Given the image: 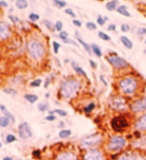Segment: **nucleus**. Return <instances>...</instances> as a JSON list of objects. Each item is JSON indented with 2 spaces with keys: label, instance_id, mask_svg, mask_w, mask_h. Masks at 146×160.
Instances as JSON below:
<instances>
[{
  "label": "nucleus",
  "instance_id": "obj_1",
  "mask_svg": "<svg viewBox=\"0 0 146 160\" xmlns=\"http://www.w3.org/2000/svg\"><path fill=\"white\" fill-rule=\"evenodd\" d=\"M118 88L126 97H135V95H137L141 88L140 80L137 77L132 75L124 76L118 81Z\"/></svg>",
  "mask_w": 146,
  "mask_h": 160
},
{
  "label": "nucleus",
  "instance_id": "obj_2",
  "mask_svg": "<svg viewBox=\"0 0 146 160\" xmlns=\"http://www.w3.org/2000/svg\"><path fill=\"white\" fill-rule=\"evenodd\" d=\"M80 89L79 81L75 79H68L64 82H62L59 89V93L65 99H70L75 97V95L78 93Z\"/></svg>",
  "mask_w": 146,
  "mask_h": 160
},
{
  "label": "nucleus",
  "instance_id": "obj_3",
  "mask_svg": "<svg viewBox=\"0 0 146 160\" xmlns=\"http://www.w3.org/2000/svg\"><path fill=\"white\" fill-rule=\"evenodd\" d=\"M127 146V139L122 135H114L109 138L106 144V149L109 152L118 153Z\"/></svg>",
  "mask_w": 146,
  "mask_h": 160
},
{
  "label": "nucleus",
  "instance_id": "obj_4",
  "mask_svg": "<svg viewBox=\"0 0 146 160\" xmlns=\"http://www.w3.org/2000/svg\"><path fill=\"white\" fill-rule=\"evenodd\" d=\"M27 52H28L31 58L35 61H39L45 54V48L40 42L36 39H30L27 42Z\"/></svg>",
  "mask_w": 146,
  "mask_h": 160
},
{
  "label": "nucleus",
  "instance_id": "obj_5",
  "mask_svg": "<svg viewBox=\"0 0 146 160\" xmlns=\"http://www.w3.org/2000/svg\"><path fill=\"white\" fill-rule=\"evenodd\" d=\"M111 129L116 133H121L128 129L130 126V122L125 115H116L114 116L110 121Z\"/></svg>",
  "mask_w": 146,
  "mask_h": 160
},
{
  "label": "nucleus",
  "instance_id": "obj_6",
  "mask_svg": "<svg viewBox=\"0 0 146 160\" xmlns=\"http://www.w3.org/2000/svg\"><path fill=\"white\" fill-rule=\"evenodd\" d=\"M129 110L134 115H140L146 112V96H138L129 103Z\"/></svg>",
  "mask_w": 146,
  "mask_h": 160
},
{
  "label": "nucleus",
  "instance_id": "obj_7",
  "mask_svg": "<svg viewBox=\"0 0 146 160\" xmlns=\"http://www.w3.org/2000/svg\"><path fill=\"white\" fill-rule=\"evenodd\" d=\"M106 59L114 68H116V70H118V71L126 70V68H129L128 62H127L125 58L119 57L117 53H113L112 56L110 54V56L106 57Z\"/></svg>",
  "mask_w": 146,
  "mask_h": 160
},
{
  "label": "nucleus",
  "instance_id": "obj_8",
  "mask_svg": "<svg viewBox=\"0 0 146 160\" xmlns=\"http://www.w3.org/2000/svg\"><path fill=\"white\" fill-rule=\"evenodd\" d=\"M109 106L115 111L122 112L127 110V108H129V104L124 96H114L109 102Z\"/></svg>",
  "mask_w": 146,
  "mask_h": 160
},
{
  "label": "nucleus",
  "instance_id": "obj_9",
  "mask_svg": "<svg viewBox=\"0 0 146 160\" xmlns=\"http://www.w3.org/2000/svg\"><path fill=\"white\" fill-rule=\"evenodd\" d=\"M116 160H146V153L141 150H127L119 154Z\"/></svg>",
  "mask_w": 146,
  "mask_h": 160
},
{
  "label": "nucleus",
  "instance_id": "obj_10",
  "mask_svg": "<svg viewBox=\"0 0 146 160\" xmlns=\"http://www.w3.org/2000/svg\"><path fill=\"white\" fill-rule=\"evenodd\" d=\"M102 141V136L99 134H93L85 137V138L81 141V146L83 148H92L95 146L99 145Z\"/></svg>",
  "mask_w": 146,
  "mask_h": 160
},
{
  "label": "nucleus",
  "instance_id": "obj_11",
  "mask_svg": "<svg viewBox=\"0 0 146 160\" xmlns=\"http://www.w3.org/2000/svg\"><path fill=\"white\" fill-rule=\"evenodd\" d=\"M83 160H104V155L101 150L93 148L85 152Z\"/></svg>",
  "mask_w": 146,
  "mask_h": 160
},
{
  "label": "nucleus",
  "instance_id": "obj_12",
  "mask_svg": "<svg viewBox=\"0 0 146 160\" xmlns=\"http://www.w3.org/2000/svg\"><path fill=\"white\" fill-rule=\"evenodd\" d=\"M18 135L21 139H28L30 137H32V131H31V128L28 125V123H20L19 127H18Z\"/></svg>",
  "mask_w": 146,
  "mask_h": 160
},
{
  "label": "nucleus",
  "instance_id": "obj_13",
  "mask_svg": "<svg viewBox=\"0 0 146 160\" xmlns=\"http://www.w3.org/2000/svg\"><path fill=\"white\" fill-rule=\"evenodd\" d=\"M134 128L136 131L146 132V112L143 114H140V115L135 119Z\"/></svg>",
  "mask_w": 146,
  "mask_h": 160
},
{
  "label": "nucleus",
  "instance_id": "obj_14",
  "mask_svg": "<svg viewBox=\"0 0 146 160\" xmlns=\"http://www.w3.org/2000/svg\"><path fill=\"white\" fill-rule=\"evenodd\" d=\"M10 34H11L10 26L7 23H5V22H0V39L5 40L10 36Z\"/></svg>",
  "mask_w": 146,
  "mask_h": 160
},
{
  "label": "nucleus",
  "instance_id": "obj_15",
  "mask_svg": "<svg viewBox=\"0 0 146 160\" xmlns=\"http://www.w3.org/2000/svg\"><path fill=\"white\" fill-rule=\"evenodd\" d=\"M55 160H77V156L74 152L63 151L57 155L55 157Z\"/></svg>",
  "mask_w": 146,
  "mask_h": 160
},
{
  "label": "nucleus",
  "instance_id": "obj_16",
  "mask_svg": "<svg viewBox=\"0 0 146 160\" xmlns=\"http://www.w3.org/2000/svg\"><path fill=\"white\" fill-rule=\"evenodd\" d=\"M119 39H120L121 43L124 45V48H126L127 49L133 48V42H131V39L129 38H127V36H125V35H121L119 38Z\"/></svg>",
  "mask_w": 146,
  "mask_h": 160
},
{
  "label": "nucleus",
  "instance_id": "obj_17",
  "mask_svg": "<svg viewBox=\"0 0 146 160\" xmlns=\"http://www.w3.org/2000/svg\"><path fill=\"white\" fill-rule=\"evenodd\" d=\"M105 6L108 11H115L119 6V1L118 0H111V1H108L106 3Z\"/></svg>",
  "mask_w": 146,
  "mask_h": 160
},
{
  "label": "nucleus",
  "instance_id": "obj_18",
  "mask_svg": "<svg viewBox=\"0 0 146 160\" xmlns=\"http://www.w3.org/2000/svg\"><path fill=\"white\" fill-rule=\"evenodd\" d=\"M71 65H72L73 68H74V71L77 72V74H79L80 76H82L83 78H85V79H87V80H88V76H87V74L85 72V71L83 70V68H82L81 67H79L75 62H71Z\"/></svg>",
  "mask_w": 146,
  "mask_h": 160
},
{
  "label": "nucleus",
  "instance_id": "obj_19",
  "mask_svg": "<svg viewBox=\"0 0 146 160\" xmlns=\"http://www.w3.org/2000/svg\"><path fill=\"white\" fill-rule=\"evenodd\" d=\"M116 11L119 13V14L125 16V17H131L130 12L128 11V9H127V6H125V5H119V6H118Z\"/></svg>",
  "mask_w": 146,
  "mask_h": 160
},
{
  "label": "nucleus",
  "instance_id": "obj_20",
  "mask_svg": "<svg viewBox=\"0 0 146 160\" xmlns=\"http://www.w3.org/2000/svg\"><path fill=\"white\" fill-rule=\"evenodd\" d=\"M90 47H91V52H92L97 58L102 57V51H101V48H100L99 45L92 43V44H90Z\"/></svg>",
  "mask_w": 146,
  "mask_h": 160
},
{
  "label": "nucleus",
  "instance_id": "obj_21",
  "mask_svg": "<svg viewBox=\"0 0 146 160\" xmlns=\"http://www.w3.org/2000/svg\"><path fill=\"white\" fill-rule=\"evenodd\" d=\"M0 110H1V112L3 113V115L5 116L6 118H8L9 120H10L11 122H14L15 121V118H14V116L12 115V114L8 111V110L3 106V105H0Z\"/></svg>",
  "mask_w": 146,
  "mask_h": 160
},
{
  "label": "nucleus",
  "instance_id": "obj_22",
  "mask_svg": "<svg viewBox=\"0 0 146 160\" xmlns=\"http://www.w3.org/2000/svg\"><path fill=\"white\" fill-rule=\"evenodd\" d=\"M24 99L27 102H29L30 104H34L38 101V97L34 94H26V95H24Z\"/></svg>",
  "mask_w": 146,
  "mask_h": 160
},
{
  "label": "nucleus",
  "instance_id": "obj_23",
  "mask_svg": "<svg viewBox=\"0 0 146 160\" xmlns=\"http://www.w3.org/2000/svg\"><path fill=\"white\" fill-rule=\"evenodd\" d=\"M15 4L18 9H25L28 7V1L27 0H17Z\"/></svg>",
  "mask_w": 146,
  "mask_h": 160
},
{
  "label": "nucleus",
  "instance_id": "obj_24",
  "mask_svg": "<svg viewBox=\"0 0 146 160\" xmlns=\"http://www.w3.org/2000/svg\"><path fill=\"white\" fill-rule=\"evenodd\" d=\"M77 40H78V42L82 45V47H83L84 48V49H85V51L86 52H87L89 54H91V52H91V47H90V45L89 44H87V43H86L85 42H84V40L83 39H82V38H77Z\"/></svg>",
  "mask_w": 146,
  "mask_h": 160
},
{
  "label": "nucleus",
  "instance_id": "obj_25",
  "mask_svg": "<svg viewBox=\"0 0 146 160\" xmlns=\"http://www.w3.org/2000/svg\"><path fill=\"white\" fill-rule=\"evenodd\" d=\"M10 120H9L8 118H6L5 116H2L0 117V127H3L5 128L7 126H9V124H10Z\"/></svg>",
  "mask_w": 146,
  "mask_h": 160
},
{
  "label": "nucleus",
  "instance_id": "obj_26",
  "mask_svg": "<svg viewBox=\"0 0 146 160\" xmlns=\"http://www.w3.org/2000/svg\"><path fill=\"white\" fill-rule=\"evenodd\" d=\"M71 134H72L71 130L63 129V130H61L60 132H59V137H60V138H68L69 136H71Z\"/></svg>",
  "mask_w": 146,
  "mask_h": 160
},
{
  "label": "nucleus",
  "instance_id": "obj_27",
  "mask_svg": "<svg viewBox=\"0 0 146 160\" xmlns=\"http://www.w3.org/2000/svg\"><path fill=\"white\" fill-rule=\"evenodd\" d=\"M98 36L101 39L105 40V42H110V40H111L110 36H109L108 34H106L105 32H103V31H99V32H98Z\"/></svg>",
  "mask_w": 146,
  "mask_h": 160
},
{
  "label": "nucleus",
  "instance_id": "obj_28",
  "mask_svg": "<svg viewBox=\"0 0 146 160\" xmlns=\"http://www.w3.org/2000/svg\"><path fill=\"white\" fill-rule=\"evenodd\" d=\"M106 20H108V18H107V17H103L102 15H98V16H97V20H96V22H97V23H98L100 26H103L104 24H105Z\"/></svg>",
  "mask_w": 146,
  "mask_h": 160
},
{
  "label": "nucleus",
  "instance_id": "obj_29",
  "mask_svg": "<svg viewBox=\"0 0 146 160\" xmlns=\"http://www.w3.org/2000/svg\"><path fill=\"white\" fill-rule=\"evenodd\" d=\"M15 141H16V137H15V135H13V134H7L6 138H5V142H6V143L10 144V143L15 142Z\"/></svg>",
  "mask_w": 146,
  "mask_h": 160
},
{
  "label": "nucleus",
  "instance_id": "obj_30",
  "mask_svg": "<svg viewBox=\"0 0 146 160\" xmlns=\"http://www.w3.org/2000/svg\"><path fill=\"white\" fill-rule=\"evenodd\" d=\"M54 28H55L56 31H59V32H61L62 29H63V22L58 20L56 21L55 23H54Z\"/></svg>",
  "mask_w": 146,
  "mask_h": 160
},
{
  "label": "nucleus",
  "instance_id": "obj_31",
  "mask_svg": "<svg viewBox=\"0 0 146 160\" xmlns=\"http://www.w3.org/2000/svg\"><path fill=\"white\" fill-rule=\"evenodd\" d=\"M94 109H95V104L94 103H90V104H88L87 106L84 108V112L86 114H87V113H91Z\"/></svg>",
  "mask_w": 146,
  "mask_h": 160
},
{
  "label": "nucleus",
  "instance_id": "obj_32",
  "mask_svg": "<svg viewBox=\"0 0 146 160\" xmlns=\"http://www.w3.org/2000/svg\"><path fill=\"white\" fill-rule=\"evenodd\" d=\"M53 4L54 5H56L57 8H63L66 6L67 2L66 1H60V0H55V1H53Z\"/></svg>",
  "mask_w": 146,
  "mask_h": 160
},
{
  "label": "nucleus",
  "instance_id": "obj_33",
  "mask_svg": "<svg viewBox=\"0 0 146 160\" xmlns=\"http://www.w3.org/2000/svg\"><path fill=\"white\" fill-rule=\"evenodd\" d=\"M41 84H42V80H41V79H36L33 82H31L30 87H32V88H37V87H40Z\"/></svg>",
  "mask_w": 146,
  "mask_h": 160
},
{
  "label": "nucleus",
  "instance_id": "obj_34",
  "mask_svg": "<svg viewBox=\"0 0 146 160\" xmlns=\"http://www.w3.org/2000/svg\"><path fill=\"white\" fill-rule=\"evenodd\" d=\"M3 92L5 93V94H8V95H10V96H14L17 94V91L14 90L13 88H7V89H4L3 90Z\"/></svg>",
  "mask_w": 146,
  "mask_h": 160
},
{
  "label": "nucleus",
  "instance_id": "obj_35",
  "mask_svg": "<svg viewBox=\"0 0 146 160\" xmlns=\"http://www.w3.org/2000/svg\"><path fill=\"white\" fill-rule=\"evenodd\" d=\"M86 27L89 29V30H95L97 28V25L94 23V22H92V21H88V22H86Z\"/></svg>",
  "mask_w": 146,
  "mask_h": 160
},
{
  "label": "nucleus",
  "instance_id": "obj_36",
  "mask_svg": "<svg viewBox=\"0 0 146 160\" xmlns=\"http://www.w3.org/2000/svg\"><path fill=\"white\" fill-rule=\"evenodd\" d=\"M136 33L139 36H144L146 35V27H138L137 30H136Z\"/></svg>",
  "mask_w": 146,
  "mask_h": 160
},
{
  "label": "nucleus",
  "instance_id": "obj_37",
  "mask_svg": "<svg viewBox=\"0 0 146 160\" xmlns=\"http://www.w3.org/2000/svg\"><path fill=\"white\" fill-rule=\"evenodd\" d=\"M38 110L41 112H45L47 111L48 109V104L47 103H41V104H38Z\"/></svg>",
  "mask_w": 146,
  "mask_h": 160
},
{
  "label": "nucleus",
  "instance_id": "obj_38",
  "mask_svg": "<svg viewBox=\"0 0 146 160\" xmlns=\"http://www.w3.org/2000/svg\"><path fill=\"white\" fill-rule=\"evenodd\" d=\"M54 113L57 114V115L61 116V117H66L67 116V112L64 111V110H61V109H55L54 110Z\"/></svg>",
  "mask_w": 146,
  "mask_h": 160
},
{
  "label": "nucleus",
  "instance_id": "obj_39",
  "mask_svg": "<svg viewBox=\"0 0 146 160\" xmlns=\"http://www.w3.org/2000/svg\"><path fill=\"white\" fill-rule=\"evenodd\" d=\"M120 29L122 32H128L130 30V25L127 24V23H122L121 26H120Z\"/></svg>",
  "mask_w": 146,
  "mask_h": 160
},
{
  "label": "nucleus",
  "instance_id": "obj_40",
  "mask_svg": "<svg viewBox=\"0 0 146 160\" xmlns=\"http://www.w3.org/2000/svg\"><path fill=\"white\" fill-rule=\"evenodd\" d=\"M43 22H44V25L46 26L49 30H51V31L55 30V28H54V24H53V23H51V22H50V21H48V20H44Z\"/></svg>",
  "mask_w": 146,
  "mask_h": 160
},
{
  "label": "nucleus",
  "instance_id": "obj_41",
  "mask_svg": "<svg viewBox=\"0 0 146 160\" xmlns=\"http://www.w3.org/2000/svg\"><path fill=\"white\" fill-rule=\"evenodd\" d=\"M52 45H53V52L55 54H57L59 52V48H60V44H59L57 42H52Z\"/></svg>",
  "mask_w": 146,
  "mask_h": 160
},
{
  "label": "nucleus",
  "instance_id": "obj_42",
  "mask_svg": "<svg viewBox=\"0 0 146 160\" xmlns=\"http://www.w3.org/2000/svg\"><path fill=\"white\" fill-rule=\"evenodd\" d=\"M39 18H40L39 15L36 14V13H30V14H29V19L31 21H37Z\"/></svg>",
  "mask_w": 146,
  "mask_h": 160
},
{
  "label": "nucleus",
  "instance_id": "obj_43",
  "mask_svg": "<svg viewBox=\"0 0 146 160\" xmlns=\"http://www.w3.org/2000/svg\"><path fill=\"white\" fill-rule=\"evenodd\" d=\"M65 13H66V14H68V15H70V16L73 17V18H74V17L76 16V14L74 13V11H73L71 8H66V9H65Z\"/></svg>",
  "mask_w": 146,
  "mask_h": 160
},
{
  "label": "nucleus",
  "instance_id": "obj_44",
  "mask_svg": "<svg viewBox=\"0 0 146 160\" xmlns=\"http://www.w3.org/2000/svg\"><path fill=\"white\" fill-rule=\"evenodd\" d=\"M59 38H60L62 40H64V39H67L68 38V33L66 32V31H61L60 33H59Z\"/></svg>",
  "mask_w": 146,
  "mask_h": 160
},
{
  "label": "nucleus",
  "instance_id": "obj_45",
  "mask_svg": "<svg viewBox=\"0 0 146 160\" xmlns=\"http://www.w3.org/2000/svg\"><path fill=\"white\" fill-rule=\"evenodd\" d=\"M9 19H10L12 21V23H17L18 21H19V18H18L17 16H14V15H9Z\"/></svg>",
  "mask_w": 146,
  "mask_h": 160
},
{
  "label": "nucleus",
  "instance_id": "obj_46",
  "mask_svg": "<svg viewBox=\"0 0 146 160\" xmlns=\"http://www.w3.org/2000/svg\"><path fill=\"white\" fill-rule=\"evenodd\" d=\"M107 29H108L109 31H115V30H116V25L114 24V23L109 24L108 27H107Z\"/></svg>",
  "mask_w": 146,
  "mask_h": 160
},
{
  "label": "nucleus",
  "instance_id": "obj_47",
  "mask_svg": "<svg viewBox=\"0 0 146 160\" xmlns=\"http://www.w3.org/2000/svg\"><path fill=\"white\" fill-rule=\"evenodd\" d=\"M62 42H64V43H68V44H74V45H76V47H77V43H76L75 42H73V40L69 39V38H67V39L62 40Z\"/></svg>",
  "mask_w": 146,
  "mask_h": 160
},
{
  "label": "nucleus",
  "instance_id": "obj_48",
  "mask_svg": "<svg viewBox=\"0 0 146 160\" xmlns=\"http://www.w3.org/2000/svg\"><path fill=\"white\" fill-rule=\"evenodd\" d=\"M46 120L49 121V122H52L54 120H56V117H55V115H48L46 117Z\"/></svg>",
  "mask_w": 146,
  "mask_h": 160
},
{
  "label": "nucleus",
  "instance_id": "obj_49",
  "mask_svg": "<svg viewBox=\"0 0 146 160\" xmlns=\"http://www.w3.org/2000/svg\"><path fill=\"white\" fill-rule=\"evenodd\" d=\"M73 24H74L75 26L80 27L82 25V22L80 20H78V19H74V20H73Z\"/></svg>",
  "mask_w": 146,
  "mask_h": 160
},
{
  "label": "nucleus",
  "instance_id": "obj_50",
  "mask_svg": "<svg viewBox=\"0 0 146 160\" xmlns=\"http://www.w3.org/2000/svg\"><path fill=\"white\" fill-rule=\"evenodd\" d=\"M89 62H90V66H91V68H92L93 70H94V68H97V65H96V62H95L94 61H92V59H90V61H89Z\"/></svg>",
  "mask_w": 146,
  "mask_h": 160
},
{
  "label": "nucleus",
  "instance_id": "obj_51",
  "mask_svg": "<svg viewBox=\"0 0 146 160\" xmlns=\"http://www.w3.org/2000/svg\"><path fill=\"white\" fill-rule=\"evenodd\" d=\"M8 3L6 1H3V0H0V7H7Z\"/></svg>",
  "mask_w": 146,
  "mask_h": 160
},
{
  "label": "nucleus",
  "instance_id": "obj_52",
  "mask_svg": "<svg viewBox=\"0 0 146 160\" xmlns=\"http://www.w3.org/2000/svg\"><path fill=\"white\" fill-rule=\"evenodd\" d=\"M33 156L39 157L40 156V150H35V151H33Z\"/></svg>",
  "mask_w": 146,
  "mask_h": 160
},
{
  "label": "nucleus",
  "instance_id": "obj_53",
  "mask_svg": "<svg viewBox=\"0 0 146 160\" xmlns=\"http://www.w3.org/2000/svg\"><path fill=\"white\" fill-rule=\"evenodd\" d=\"M50 84V79L48 78V79H46V81H45V83H44V88H47V87L49 86Z\"/></svg>",
  "mask_w": 146,
  "mask_h": 160
},
{
  "label": "nucleus",
  "instance_id": "obj_54",
  "mask_svg": "<svg viewBox=\"0 0 146 160\" xmlns=\"http://www.w3.org/2000/svg\"><path fill=\"white\" fill-rule=\"evenodd\" d=\"M3 160H13V159H12V157L5 156V157H3Z\"/></svg>",
  "mask_w": 146,
  "mask_h": 160
},
{
  "label": "nucleus",
  "instance_id": "obj_55",
  "mask_svg": "<svg viewBox=\"0 0 146 160\" xmlns=\"http://www.w3.org/2000/svg\"><path fill=\"white\" fill-rule=\"evenodd\" d=\"M1 147H2V143L0 142V149H1Z\"/></svg>",
  "mask_w": 146,
  "mask_h": 160
},
{
  "label": "nucleus",
  "instance_id": "obj_56",
  "mask_svg": "<svg viewBox=\"0 0 146 160\" xmlns=\"http://www.w3.org/2000/svg\"><path fill=\"white\" fill-rule=\"evenodd\" d=\"M143 53H145V54H146V48H145L144 51H143Z\"/></svg>",
  "mask_w": 146,
  "mask_h": 160
},
{
  "label": "nucleus",
  "instance_id": "obj_57",
  "mask_svg": "<svg viewBox=\"0 0 146 160\" xmlns=\"http://www.w3.org/2000/svg\"><path fill=\"white\" fill-rule=\"evenodd\" d=\"M144 43H145V44H146V39H145V40H144Z\"/></svg>",
  "mask_w": 146,
  "mask_h": 160
}]
</instances>
